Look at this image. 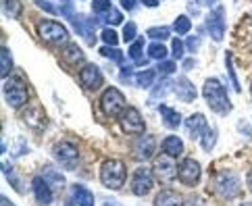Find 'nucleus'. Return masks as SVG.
Listing matches in <instances>:
<instances>
[{
	"mask_svg": "<svg viewBox=\"0 0 252 206\" xmlns=\"http://www.w3.org/2000/svg\"><path fill=\"white\" fill-rule=\"evenodd\" d=\"M2 169H4V175H6V179H8V183H11L13 187H17V192H23V185H21V181H19V177L13 175L15 171L11 169V165L4 163V165H2Z\"/></svg>",
	"mask_w": 252,
	"mask_h": 206,
	"instance_id": "nucleus-39",
	"label": "nucleus"
},
{
	"mask_svg": "<svg viewBox=\"0 0 252 206\" xmlns=\"http://www.w3.org/2000/svg\"><path fill=\"white\" fill-rule=\"evenodd\" d=\"M158 113H160V117H163L165 125L169 129H177L179 125H182V115H179L177 111H173L171 106H165V104H160L158 106Z\"/></svg>",
	"mask_w": 252,
	"mask_h": 206,
	"instance_id": "nucleus-21",
	"label": "nucleus"
},
{
	"mask_svg": "<svg viewBox=\"0 0 252 206\" xmlns=\"http://www.w3.org/2000/svg\"><path fill=\"white\" fill-rule=\"evenodd\" d=\"M73 202L75 206H94V194L84 185H73Z\"/></svg>",
	"mask_w": 252,
	"mask_h": 206,
	"instance_id": "nucleus-22",
	"label": "nucleus"
},
{
	"mask_svg": "<svg viewBox=\"0 0 252 206\" xmlns=\"http://www.w3.org/2000/svg\"><path fill=\"white\" fill-rule=\"evenodd\" d=\"M171 50H173V59H175V60H182V59H184V52H186V44L179 40V38H175Z\"/></svg>",
	"mask_w": 252,
	"mask_h": 206,
	"instance_id": "nucleus-43",
	"label": "nucleus"
},
{
	"mask_svg": "<svg viewBox=\"0 0 252 206\" xmlns=\"http://www.w3.org/2000/svg\"><path fill=\"white\" fill-rule=\"evenodd\" d=\"M100 23H104V25H111V28H115V25H119V23H123V13L119 11V8H111V11H106L104 15H100V17H96Z\"/></svg>",
	"mask_w": 252,
	"mask_h": 206,
	"instance_id": "nucleus-28",
	"label": "nucleus"
},
{
	"mask_svg": "<svg viewBox=\"0 0 252 206\" xmlns=\"http://www.w3.org/2000/svg\"><path fill=\"white\" fill-rule=\"evenodd\" d=\"M200 2L206 4V6H213V4H215V0H200Z\"/></svg>",
	"mask_w": 252,
	"mask_h": 206,
	"instance_id": "nucleus-50",
	"label": "nucleus"
},
{
	"mask_svg": "<svg viewBox=\"0 0 252 206\" xmlns=\"http://www.w3.org/2000/svg\"><path fill=\"white\" fill-rule=\"evenodd\" d=\"M146 35H148L150 40H155V42H158V40H169L171 29H169V28H165V25H160V28H150Z\"/></svg>",
	"mask_w": 252,
	"mask_h": 206,
	"instance_id": "nucleus-35",
	"label": "nucleus"
},
{
	"mask_svg": "<svg viewBox=\"0 0 252 206\" xmlns=\"http://www.w3.org/2000/svg\"><path fill=\"white\" fill-rule=\"evenodd\" d=\"M4 98L11 109H23L30 102V92L19 77H11L4 79Z\"/></svg>",
	"mask_w": 252,
	"mask_h": 206,
	"instance_id": "nucleus-5",
	"label": "nucleus"
},
{
	"mask_svg": "<svg viewBox=\"0 0 252 206\" xmlns=\"http://www.w3.org/2000/svg\"><path fill=\"white\" fill-rule=\"evenodd\" d=\"M73 204H75L73 200H67V202H65V206H73Z\"/></svg>",
	"mask_w": 252,
	"mask_h": 206,
	"instance_id": "nucleus-53",
	"label": "nucleus"
},
{
	"mask_svg": "<svg viewBox=\"0 0 252 206\" xmlns=\"http://www.w3.org/2000/svg\"><path fill=\"white\" fill-rule=\"evenodd\" d=\"M250 19H252V15H250Z\"/></svg>",
	"mask_w": 252,
	"mask_h": 206,
	"instance_id": "nucleus-56",
	"label": "nucleus"
},
{
	"mask_svg": "<svg viewBox=\"0 0 252 206\" xmlns=\"http://www.w3.org/2000/svg\"><path fill=\"white\" fill-rule=\"evenodd\" d=\"M133 79H136V84L142 89H148V88L155 86V82H157V71L155 69H142V71H138V73L133 75Z\"/></svg>",
	"mask_w": 252,
	"mask_h": 206,
	"instance_id": "nucleus-24",
	"label": "nucleus"
},
{
	"mask_svg": "<svg viewBox=\"0 0 252 206\" xmlns=\"http://www.w3.org/2000/svg\"><path fill=\"white\" fill-rule=\"evenodd\" d=\"M106 206H119V202H113V200H104Z\"/></svg>",
	"mask_w": 252,
	"mask_h": 206,
	"instance_id": "nucleus-51",
	"label": "nucleus"
},
{
	"mask_svg": "<svg viewBox=\"0 0 252 206\" xmlns=\"http://www.w3.org/2000/svg\"><path fill=\"white\" fill-rule=\"evenodd\" d=\"M100 55H102V57H106V59H111V60H115V62H119L121 67L125 65V60H123V52H121L119 48L102 46V48H100Z\"/></svg>",
	"mask_w": 252,
	"mask_h": 206,
	"instance_id": "nucleus-34",
	"label": "nucleus"
},
{
	"mask_svg": "<svg viewBox=\"0 0 252 206\" xmlns=\"http://www.w3.org/2000/svg\"><path fill=\"white\" fill-rule=\"evenodd\" d=\"M175 88H177V98H182L184 102H192L194 98L198 96V89H196V86L188 79L186 75H182L175 82Z\"/></svg>",
	"mask_w": 252,
	"mask_h": 206,
	"instance_id": "nucleus-18",
	"label": "nucleus"
},
{
	"mask_svg": "<svg viewBox=\"0 0 252 206\" xmlns=\"http://www.w3.org/2000/svg\"><path fill=\"white\" fill-rule=\"evenodd\" d=\"M2 11L6 17L17 19V17H21V13H23V4H21V0H2Z\"/></svg>",
	"mask_w": 252,
	"mask_h": 206,
	"instance_id": "nucleus-29",
	"label": "nucleus"
},
{
	"mask_svg": "<svg viewBox=\"0 0 252 206\" xmlns=\"http://www.w3.org/2000/svg\"><path fill=\"white\" fill-rule=\"evenodd\" d=\"M13 71V57H11V50L6 46L0 48V77L2 79H8Z\"/></svg>",
	"mask_w": 252,
	"mask_h": 206,
	"instance_id": "nucleus-25",
	"label": "nucleus"
},
{
	"mask_svg": "<svg viewBox=\"0 0 252 206\" xmlns=\"http://www.w3.org/2000/svg\"><path fill=\"white\" fill-rule=\"evenodd\" d=\"M186 48L190 52H198V48H200V38H198V35H190V38L186 40Z\"/></svg>",
	"mask_w": 252,
	"mask_h": 206,
	"instance_id": "nucleus-44",
	"label": "nucleus"
},
{
	"mask_svg": "<svg viewBox=\"0 0 252 206\" xmlns=\"http://www.w3.org/2000/svg\"><path fill=\"white\" fill-rule=\"evenodd\" d=\"M125 179H127V169L119 158H106L100 165V181L109 190H121Z\"/></svg>",
	"mask_w": 252,
	"mask_h": 206,
	"instance_id": "nucleus-3",
	"label": "nucleus"
},
{
	"mask_svg": "<svg viewBox=\"0 0 252 206\" xmlns=\"http://www.w3.org/2000/svg\"><path fill=\"white\" fill-rule=\"evenodd\" d=\"M32 190H33V196H35V200H38L40 206H48L52 200H55V190H52V185L42 175L33 177Z\"/></svg>",
	"mask_w": 252,
	"mask_h": 206,
	"instance_id": "nucleus-15",
	"label": "nucleus"
},
{
	"mask_svg": "<svg viewBox=\"0 0 252 206\" xmlns=\"http://www.w3.org/2000/svg\"><path fill=\"white\" fill-rule=\"evenodd\" d=\"M113 4H111V0H92V11L96 17H100L104 15L106 11H111Z\"/></svg>",
	"mask_w": 252,
	"mask_h": 206,
	"instance_id": "nucleus-40",
	"label": "nucleus"
},
{
	"mask_svg": "<svg viewBox=\"0 0 252 206\" xmlns=\"http://www.w3.org/2000/svg\"><path fill=\"white\" fill-rule=\"evenodd\" d=\"M250 96H252V84H250Z\"/></svg>",
	"mask_w": 252,
	"mask_h": 206,
	"instance_id": "nucleus-55",
	"label": "nucleus"
},
{
	"mask_svg": "<svg viewBox=\"0 0 252 206\" xmlns=\"http://www.w3.org/2000/svg\"><path fill=\"white\" fill-rule=\"evenodd\" d=\"M211 190L223 200H233L242 194V183L238 173L233 171H221L217 175H213L211 179Z\"/></svg>",
	"mask_w": 252,
	"mask_h": 206,
	"instance_id": "nucleus-2",
	"label": "nucleus"
},
{
	"mask_svg": "<svg viewBox=\"0 0 252 206\" xmlns=\"http://www.w3.org/2000/svg\"><path fill=\"white\" fill-rule=\"evenodd\" d=\"M163 152L167 156L171 158H175V156H182V152H184V142L182 138H177V136H167L163 140Z\"/></svg>",
	"mask_w": 252,
	"mask_h": 206,
	"instance_id": "nucleus-20",
	"label": "nucleus"
},
{
	"mask_svg": "<svg viewBox=\"0 0 252 206\" xmlns=\"http://www.w3.org/2000/svg\"><path fill=\"white\" fill-rule=\"evenodd\" d=\"M225 67H227V75L233 84V92H242L240 88V82H238V75H236V67H233V60H231V52H225Z\"/></svg>",
	"mask_w": 252,
	"mask_h": 206,
	"instance_id": "nucleus-31",
	"label": "nucleus"
},
{
	"mask_svg": "<svg viewBox=\"0 0 252 206\" xmlns=\"http://www.w3.org/2000/svg\"><path fill=\"white\" fill-rule=\"evenodd\" d=\"M142 4L148 6V8H157L158 6V0H142Z\"/></svg>",
	"mask_w": 252,
	"mask_h": 206,
	"instance_id": "nucleus-48",
	"label": "nucleus"
},
{
	"mask_svg": "<svg viewBox=\"0 0 252 206\" xmlns=\"http://www.w3.org/2000/svg\"><path fill=\"white\" fill-rule=\"evenodd\" d=\"M167 46L165 44H160V42H152L150 46H148V59H155V60H167Z\"/></svg>",
	"mask_w": 252,
	"mask_h": 206,
	"instance_id": "nucleus-30",
	"label": "nucleus"
},
{
	"mask_svg": "<svg viewBox=\"0 0 252 206\" xmlns=\"http://www.w3.org/2000/svg\"><path fill=\"white\" fill-rule=\"evenodd\" d=\"M35 31H38L40 40H44L46 44H69V31L63 23L55 21V19H44L38 23V28H35Z\"/></svg>",
	"mask_w": 252,
	"mask_h": 206,
	"instance_id": "nucleus-4",
	"label": "nucleus"
},
{
	"mask_svg": "<svg viewBox=\"0 0 252 206\" xmlns=\"http://www.w3.org/2000/svg\"><path fill=\"white\" fill-rule=\"evenodd\" d=\"M136 40H138V25L136 23H125V28H123V42L133 44Z\"/></svg>",
	"mask_w": 252,
	"mask_h": 206,
	"instance_id": "nucleus-38",
	"label": "nucleus"
},
{
	"mask_svg": "<svg viewBox=\"0 0 252 206\" xmlns=\"http://www.w3.org/2000/svg\"><path fill=\"white\" fill-rule=\"evenodd\" d=\"M42 177L46 179V181L52 185V190H55V187H59V185H63L65 183V177H63L59 171H55V169L52 167H46L44 169V173H42Z\"/></svg>",
	"mask_w": 252,
	"mask_h": 206,
	"instance_id": "nucleus-32",
	"label": "nucleus"
},
{
	"mask_svg": "<svg viewBox=\"0 0 252 206\" xmlns=\"http://www.w3.org/2000/svg\"><path fill=\"white\" fill-rule=\"evenodd\" d=\"M248 190L252 192V171H250V175H248Z\"/></svg>",
	"mask_w": 252,
	"mask_h": 206,
	"instance_id": "nucleus-52",
	"label": "nucleus"
},
{
	"mask_svg": "<svg viewBox=\"0 0 252 206\" xmlns=\"http://www.w3.org/2000/svg\"><path fill=\"white\" fill-rule=\"evenodd\" d=\"M2 206H13V202L6 198V196H2Z\"/></svg>",
	"mask_w": 252,
	"mask_h": 206,
	"instance_id": "nucleus-49",
	"label": "nucleus"
},
{
	"mask_svg": "<svg viewBox=\"0 0 252 206\" xmlns=\"http://www.w3.org/2000/svg\"><path fill=\"white\" fill-rule=\"evenodd\" d=\"M184 127L188 131V136H190L194 142H200L202 136H204V131L209 129V125H206V117L200 113H196V115H190L186 121H184Z\"/></svg>",
	"mask_w": 252,
	"mask_h": 206,
	"instance_id": "nucleus-16",
	"label": "nucleus"
},
{
	"mask_svg": "<svg viewBox=\"0 0 252 206\" xmlns=\"http://www.w3.org/2000/svg\"><path fill=\"white\" fill-rule=\"evenodd\" d=\"M175 69H177V65H175V60H160L158 62V73L160 75H165V77H169L171 73H175Z\"/></svg>",
	"mask_w": 252,
	"mask_h": 206,
	"instance_id": "nucleus-42",
	"label": "nucleus"
},
{
	"mask_svg": "<svg viewBox=\"0 0 252 206\" xmlns=\"http://www.w3.org/2000/svg\"><path fill=\"white\" fill-rule=\"evenodd\" d=\"M79 82H82V86L88 92H94V89H98L104 82L102 71L98 69V65H94V62H86L82 71H79Z\"/></svg>",
	"mask_w": 252,
	"mask_h": 206,
	"instance_id": "nucleus-13",
	"label": "nucleus"
},
{
	"mask_svg": "<svg viewBox=\"0 0 252 206\" xmlns=\"http://www.w3.org/2000/svg\"><path fill=\"white\" fill-rule=\"evenodd\" d=\"M155 206H184V198L173 190H163L155 198Z\"/></svg>",
	"mask_w": 252,
	"mask_h": 206,
	"instance_id": "nucleus-19",
	"label": "nucleus"
},
{
	"mask_svg": "<svg viewBox=\"0 0 252 206\" xmlns=\"http://www.w3.org/2000/svg\"><path fill=\"white\" fill-rule=\"evenodd\" d=\"M127 109L125 104V96L117 88H106L100 96V111L106 117H121Z\"/></svg>",
	"mask_w": 252,
	"mask_h": 206,
	"instance_id": "nucleus-6",
	"label": "nucleus"
},
{
	"mask_svg": "<svg viewBox=\"0 0 252 206\" xmlns=\"http://www.w3.org/2000/svg\"><path fill=\"white\" fill-rule=\"evenodd\" d=\"M119 125L125 133H131V136L144 133V129H146V123H144L140 111L133 109V106H127V109H125V113L119 117Z\"/></svg>",
	"mask_w": 252,
	"mask_h": 206,
	"instance_id": "nucleus-10",
	"label": "nucleus"
},
{
	"mask_svg": "<svg viewBox=\"0 0 252 206\" xmlns=\"http://www.w3.org/2000/svg\"><path fill=\"white\" fill-rule=\"evenodd\" d=\"M152 187H155V173H152V169L140 167L131 177V192L136 196H146Z\"/></svg>",
	"mask_w": 252,
	"mask_h": 206,
	"instance_id": "nucleus-12",
	"label": "nucleus"
},
{
	"mask_svg": "<svg viewBox=\"0 0 252 206\" xmlns=\"http://www.w3.org/2000/svg\"><path fill=\"white\" fill-rule=\"evenodd\" d=\"M152 173H155V177L160 179L163 183H169L177 177V167L173 163V158L165 156V152H163V156H157L152 160Z\"/></svg>",
	"mask_w": 252,
	"mask_h": 206,
	"instance_id": "nucleus-11",
	"label": "nucleus"
},
{
	"mask_svg": "<svg viewBox=\"0 0 252 206\" xmlns=\"http://www.w3.org/2000/svg\"><path fill=\"white\" fill-rule=\"evenodd\" d=\"M225 29H227V25H225V8L219 4L206 15V31L211 33V38L215 42H221Z\"/></svg>",
	"mask_w": 252,
	"mask_h": 206,
	"instance_id": "nucleus-8",
	"label": "nucleus"
},
{
	"mask_svg": "<svg viewBox=\"0 0 252 206\" xmlns=\"http://www.w3.org/2000/svg\"><path fill=\"white\" fill-rule=\"evenodd\" d=\"M242 206H252V202H244V204H242Z\"/></svg>",
	"mask_w": 252,
	"mask_h": 206,
	"instance_id": "nucleus-54",
	"label": "nucleus"
},
{
	"mask_svg": "<svg viewBox=\"0 0 252 206\" xmlns=\"http://www.w3.org/2000/svg\"><path fill=\"white\" fill-rule=\"evenodd\" d=\"M100 40L104 42V46L117 48V44H119V35H117V31H115L113 28H106V29H102V33H100Z\"/></svg>",
	"mask_w": 252,
	"mask_h": 206,
	"instance_id": "nucleus-36",
	"label": "nucleus"
},
{
	"mask_svg": "<svg viewBox=\"0 0 252 206\" xmlns=\"http://www.w3.org/2000/svg\"><path fill=\"white\" fill-rule=\"evenodd\" d=\"M131 75H136V73H133V69L129 65H123L121 67V79H123V82H129Z\"/></svg>",
	"mask_w": 252,
	"mask_h": 206,
	"instance_id": "nucleus-46",
	"label": "nucleus"
},
{
	"mask_svg": "<svg viewBox=\"0 0 252 206\" xmlns=\"http://www.w3.org/2000/svg\"><path fill=\"white\" fill-rule=\"evenodd\" d=\"M69 19V23L73 25V29L77 31V35H82V40H86V44H92L96 42V33H94V23L88 19V17H84V15H77V13H73V15H69L67 17Z\"/></svg>",
	"mask_w": 252,
	"mask_h": 206,
	"instance_id": "nucleus-14",
	"label": "nucleus"
},
{
	"mask_svg": "<svg viewBox=\"0 0 252 206\" xmlns=\"http://www.w3.org/2000/svg\"><path fill=\"white\" fill-rule=\"evenodd\" d=\"M215 142H217V131L215 129H206L204 131V136H202V140H200V146L209 152V150H213V146H215Z\"/></svg>",
	"mask_w": 252,
	"mask_h": 206,
	"instance_id": "nucleus-37",
	"label": "nucleus"
},
{
	"mask_svg": "<svg viewBox=\"0 0 252 206\" xmlns=\"http://www.w3.org/2000/svg\"><path fill=\"white\" fill-rule=\"evenodd\" d=\"M200 175H202V167L194 158H184L177 167V179L190 187L200 181Z\"/></svg>",
	"mask_w": 252,
	"mask_h": 206,
	"instance_id": "nucleus-9",
	"label": "nucleus"
},
{
	"mask_svg": "<svg viewBox=\"0 0 252 206\" xmlns=\"http://www.w3.org/2000/svg\"><path fill=\"white\" fill-rule=\"evenodd\" d=\"M202 96L206 104L211 106L213 113L221 115V117H225V115L231 113V102H229V96H227V89H225V86L219 82L217 77H209L202 86Z\"/></svg>",
	"mask_w": 252,
	"mask_h": 206,
	"instance_id": "nucleus-1",
	"label": "nucleus"
},
{
	"mask_svg": "<svg viewBox=\"0 0 252 206\" xmlns=\"http://www.w3.org/2000/svg\"><path fill=\"white\" fill-rule=\"evenodd\" d=\"M38 117L40 119H46L44 117V111H42V106H28V111L23 113V119H25V123L30 125V127H42L44 125V121H38Z\"/></svg>",
	"mask_w": 252,
	"mask_h": 206,
	"instance_id": "nucleus-23",
	"label": "nucleus"
},
{
	"mask_svg": "<svg viewBox=\"0 0 252 206\" xmlns=\"http://www.w3.org/2000/svg\"><path fill=\"white\" fill-rule=\"evenodd\" d=\"M169 89H171V82L169 79H163V82H158L155 86V89H152V98H163L169 94Z\"/></svg>",
	"mask_w": 252,
	"mask_h": 206,
	"instance_id": "nucleus-41",
	"label": "nucleus"
},
{
	"mask_svg": "<svg viewBox=\"0 0 252 206\" xmlns=\"http://www.w3.org/2000/svg\"><path fill=\"white\" fill-rule=\"evenodd\" d=\"M155 138L152 136H142L140 140L133 142V156H136L138 160H148L155 156Z\"/></svg>",
	"mask_w": 252,
	"mask_h": 206,
	"instance_id": "nucleus-17",
	"label": "nucleus"
},
{
	"mask_svg": "<svg viewBox=\"0 0 252 206\" xmlns=\"http://www.w3.org/2000/svg\"><path fill=\"white\" fill-rule=\"evenodd\" d=\"M136 2L138 0H121V6L125 11H133V8H136Z\"/></svg>",
	"mask_w": 252,
	"mask_h": 206,
	"instance_id": "nucleus-47",
	"label": "nucleus"
},
{
	"mask_svg": "<svg viewBox=\"0 0 252 206\" xmlns=\"http://www.w3.org/2000/svg\"><path fill=\"white\" fill-rule=\"evenodd\" d=\"M129 60L136 62V65H146V59H144V38H138L133 44H129Z\"/></svg>",
	"mask_w": 252,
	"mask_h": 206,
	"instance_id": "nucleus-26",
	"label": "nucleus"
},
{
	"mask_svg": "<svg viewBox=\"0 0 252 206\" xmlns=\"http://www.w3.org/2000/svg\"><path fill=\"white\" fill-rule=\"evenodd\" d=\"M190 29H192V21H190V17H188V15H179L177 19H175V23H173V31H175V33H179V35H186Z\"/></svg>",
	"mask_w": 252,
	"mask_h": 206,
	"instance_id": "nucleus-33",
	"label": "nucleus"
},
{
	"mask_svg": "<svg viewBox=\"0 0 252 206\" xmlns=\"http://www.w3.org/2000/svg\"><path fill=\"white\" fill-rule=\"evenodd\" d=\"M63 59H65L69 65H77V62L84 60V52L77 44H67L65 50H63Z\"/></svg>",
	"mask_w": 252,
	"mask_h": 206,
	"instance_id": "nucleus-27",
	"label": "nucleus"
},
{
	"mask_svg": "<svg viewBox=\"0 0 252 206\" xmlns=\"http://www.w3.org/2000/svg\"><path fill=\"white\" fill-rule=\"evenodd\" d=\"M33 2L38 4V6L42 8V11H48L50 15H57V8H55V4L48 2V0H33Z\"/></svg>",
	"mask_w": 252,
	"mask_h": 206,
	"instance_id": "nucleus-45",
	"label": "nucleus"
},
{
	"mask_svg": "<svg viewBox=\"0 0 252 206\" xmlns=\"http://www.w3.org/2000/svg\"><path fill=\"white\" fill-rule=\"evenodd\" d=\"M52 156H55L57 163L63 165L65 169H73L77 165V160H79V150H77L75 144L63 140V142H59V144H55V148H52Z\"/></svg>",
	"mask_w": 252,
	"mask_h": 206,
	"instance_id": "nucleus-7",
	"label": "nucleus"
}]
</instances>
